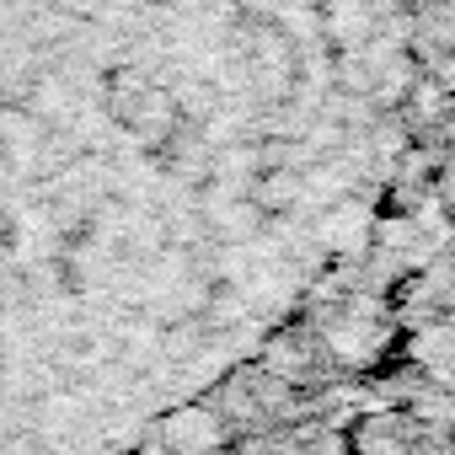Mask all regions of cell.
<instances>
[{
    "label": "cell",
    "instance_id": "obj_3",
    "mask_svg": "<svg viewBox=\"0 0 455 455\" xmlns=\"http://www.w3.org/2000/svg\"><path fill=\"white\" fill-rule=\"evenodd\" d=\"M145 86H150V76H145L140 65H118V70L108 76V108H113V118H124V113L145 97Z\"/></svg>",
    "mask_w": 455,
    "mask_h": 455
},
{
    "label": "cell",
    "instance_id": "obj_1",
    "mask_svg": "<svg viewBox=\"0 0 455 455\" xmlns=\"http://www.w3.org/2000/svg\"><path fill=\"white\" fill-rule=\"evenodd\" d=\"M225 418L214 412V407H198V402H188V407H172L166 418H161V444L172 450V455H220L225 450Z\"/></svg>",
    "mask_w": 455,
    "mask_h": 455
},
{
    "label": "cell",
    "instance_id": "obj_2",
    "mask_svg": "<svg viewBox=\"0 0 455 455\" xmlns=\"http://www.w3.org/2000/svg\"><path fill=\"white\" fill-rule=\"evenodd\" d=\"M316 364V348H306V338L300 332H284V338H268V354H263V375H274V380H290V386H300L306 380V370Z\"/></svg>",
    "mask_w": 455,
    "mask_h": 455
}]
</instances>
